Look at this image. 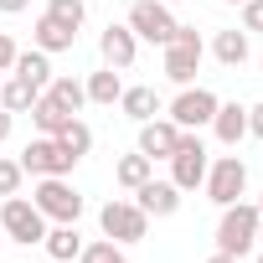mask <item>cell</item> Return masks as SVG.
Returning <instances> with one entry per match:
<instances>
[{
	"label": "cell",
	"mask_w": 263,
	"mask_h": 263,
	"mask_svg": "<svg viewBox=\"0 0 263 263\" xmlns=\"http://www.w3.org/2000/svg\"><path fill=\"white\" fill-rule=\"evenodd\" d=\"M258 242V206L253 201H232L222 206V222H217V253H232V258H248Z\"/></svg>",
	"instance_id": "obj_1"
},
{
	"label": "cell",
	"mask_w": 263,
	"mask_h": 263,
	"mask_svg": "<svg viewBox=\"0 0 263 263\" xmlns=\"http://www.w3.org/2000/svg\"><path fill=\"white\" fill-rule=\"evenodd\" d=\"M0 232H6V242L31 248V242H42V237H47V217L36 212V201H26V196L16 191V196L0 201Z\"/></svg>",
	"instance_id": "obj_2"
},
{
	"label": "cell",
	"mask_w": 263,
	"mask_h": 263,
	"mask_svg": "<svg viewBox=\"0 0 263 263\" xmlns=\"http://www.w3.org/2000/svg\"><path fill=\"white\" fill-rule=\"evenodd\" d=\"M31 201H36V212L47 222H78L83 217V196H78V186L67 176H42L36 191H31Z\"/></svg>",
	"instance_id": "obj_3"
},
{
	"label": "cell",
	"mask_w": 263,
	"mask_h": 263,
	"mask_svg": "<svg viewBox=\"0 0 263 263\" xmlns=\"http://www.w3.org/2000/svg\"><path fill=\"white\" fill-rule=\"evenodd\" d=\"M201 52H206L201 31H196V26H176V36L165 42V78H171L176 88H186V83L196 78V67H201Z\"/></svg>",
	"instance_id": "obj_4"
},
{
	"label": "cell",
	"mask_w": 263,
	"mask_h": 263,
	"mask_svg": "<svg viewBox=\"0 0 263 263\" xmlns=\"http://www.w3.org/2000/svg\"><path fill=\"white\" fill-rule=\"evenodd\" d=\"M98 227H103V237H114V242H145L150 217H145L135 201L114 196V201H103V206H98Z\"/></svg>",
	"instance_id": "obj_5"
},
{
	"label": "cell",
	"mask_w": 263,
	"mask_h": 263,
	"mask_svg": "<svg viewBox=\"0 0 263 263\" xmlns=\"http://www.w3.org/2000/svg\"><path fill=\"white\" fill-rule=\"evenodd\" d=\"M206 165H212V155H206V145L196 140V129H181V145L171 150V181H176L181 191H196V186L206 181Z\"/></svg>",
	"instance_id": "obj_6"
},
{
	"label": "cell",
	"mask_w": 263,
	"mask_h": 263,
	"mask_svg": "<svg viewBox=\"0 0 263 263\" xmlns=\"http://www.w3.org/2000/svg\"><path fill=\"white\" fill-rule=\"evenodd\" d=\"M129 31H135L140 42H155V47H165L171 36H176V16H171V6L165 0H135V6H129V21H124Z\"/></svg>",
	"instance_id": "obj_7"
},
{
	"label": "cell",
	"mask_w": 263,
	"mask_h": 263,
	"mask_svg": "<svg viewBox=\"0 0 263 263\" xmlns=\"http://www.w3.org/2000/svg\"><path fill=\"white\" fill-rule=\"evenodd\" d=\"M206 196L217 201V206H232L242 191H248V165H242V155H217L212 165H206Z\"/></svg>",
	"instance_id": "obj_8"
},
{
	"label": "cell",
	"mask_w": 263,
	"mask_h": 263,
	"mask_svg": "<svg viewBox=\"0 0 263 263\" xmlns=\"http://www.w3.org/2000/svg\"><path fill=\"white\" fill-rule=\"evenodd\" d=\"M72 165H78V160H72L52 135H36V140L21 150V171H26V176H36V181H42V176H67Z\"/></svg>",
	"instance_id": "obj_9"
},
{
	"label": "cell",
	"mask_w": 263,
	"mask_h": 263,
	"mask_svg": "<svg viewBox=\"0 0 263 263\" xmlns=\"http://www.w3.org/2000/svg\"><path fill=\"white\" fill-rule=\"evenodd\" d=\"M217 103H222V98H217L212 88H191V83H186V88L176 93V103H171V124H176V129H201V124H212Z\"/></svg>",
	"instance_id": "obj_10"
},
{
	"label": "cell",
	"mask_w": 263,
	"mask_h": 263,
	"mask_svg": "<svg viewBox=\"0 0 263 263\" xmlns=\"http://www.w3.org/2000/svg\"><path fill=\"white\" fill-rule=\"evenodd\" d=\"M98 52H103V67L124 72V67H135V52H140V36L129 31V26H119V21H108V26H103V36H98Z\"/></svg>",
	"instance_id": "obj_11"
},
{
	"label": "cell",
	"mask_w": 263,
	"mask_h": 263,
	"mask_svg": "<svg viewBox=\"0 0 263 263\" xmlns=\"http://www.w3.org/2000/svg\"><path fill=\"white\" fill-rule=\"evenodd\" d=\"M135 206H140L145 217H176V212H181V186H176V181H155V176H150V181L135 191Z\"/></svg>",
	"instance_id": "obj_12"
},
{
	"label": "cell",
	"mask_w": 263,
	"mask_h": 263,
	"mask_svg": "<svg viewBox=\"0 0 263 263\" xmlns=\"http://www.w3.org/2000/svg\"><path fill=\"white\" fill-rule=\"evenodd\" d=\"M176 145H181V129H176L171 119H145V124H140V155H150V160H171Z\"/></svg>",
	"instance_id": "obj_13"
},
{
	"label": "cell",
	"mask_w": 263,
	"mask_h": 263,
	"mask_svg": "<svg viewBox=\"0 0 263 263\" xmlns=\"http://www.w3.org/2000/svg\"><path fill=\"white\" fill-rule=\"evenodd\" d=\"M72 42H78V31H72V26L52 21L47 11L36 16V31H31V47H42L47 57H57V52H72Z\"/></svg>",
	"instance_id": "obj_14"
},
{
	"label": "cell",
	"mask_w": 263,
	"mask_h": 263,
	"mask_svg": "<svg viewBox=\"0 0 263 263\" xmlns=\"http://www.w3.org/2000/svg\"><path fill=\"white\" fill-rule=\"evenodd\" d=\"M212 129H217V140H222L227 150H237V145H242V135H248V108H242V103H217Z\"/></svg>",
	"instance_id": "obj_15"
},
{
	"label": "cell",
	"mask_w": 263,
	"mask_h": 263,
	"mask_svg": "<svg viewBox=\"0 0 263 263\" xmlns=\"http://www.w3.org/2000/svg\"><path fill=\"white\" fill-rule=\"evenodd\" d=\"M248 52H253V42H248V31H242V26H227V31H217V36H212V57H217L222 67H242V62H248Z\"/></svg>",
	"instance_id": "obj_16"
},
{
	"label": "cell",
	"mask_w": 263,
	"mask_h": 263,
	"mask_svg": "<svg viewBox=\"0 0 263 263\" xmlns=\"http://www.w3.org/2000/svg\"><path fill=\"white\" fill-rule=\"evenodd\" d=\"M42 248H47V258H57V263H72V258L83 253L78 222H52V227H47V237H42Z\"/></svg>",
	"instance_id": "obj_17"
},
{
	"label": "cell",
	"mask_w": 263,
	"mask_h": 263,
	"mask_svg": "<svg viewBox=\"0 0 263 263\" xmlns=\"http://www.w3.org/2000/svg\"><path fill=\"white\" fill-rule=\"evenodd\" d=\"M119 108L135 119V124H145V119H155L160 114V93L150 88V83H140V88H124L119 93Z\"/></svg>",
	"instance_id": "obj_18"
},
{
	"label": "cell",
	"mask_w": 263,
	"mask_h": 263,
	"mask_svg": "<svg viewBox=\"0 0 263 263\" xmlns=\"http://www.w3.org/2000/svg\"><path fill=\"white\" fill-rule=\"evenodd\" d=\"M67 119H78V114H72V108H62V103H57V98L42 88V98L31 103V124L42 129V135H57V129H62Z\"/></svg>",
	"instance_id": "obj_19"
},
{
	"label": "cell",
	"mask_w": 263,
	"mask_h": 263,
	"mask_svg": "<svg viewBox=\"0 0 263 263\" xmlns=\"http://www.w3.org/2000/svg\"><path fill=\"white\" fill-rule=\"evenodd\" d=\"M16 78H26L31 88H47L52 83V57L42 52V47H31V52H16V67H11Z\"/></svg>",
	"instance_id": "obj_20"
},
{
	"label": "cell",
	"mask_w": 263,
	"mask_h": 263,
	"mask_svg": "<svg viewBox=\"0 0 263 263\" xmlns=\"http://www.w3.org/2000/svg\"><path fill=\"white\" fill-rule=\"evenodd\" d=\"M88 103H103V108H114L119 103V93H124V78L114 72V67H98V72H88Z\"/></svg>",
	"instance_id": "obj_21"
},
{
	"label": "cell",
	"mask_w": 263,
	"mask_h": 263,
	"mask_svg": "<svg viewBox=\"0 0 263 263\" xmlns=\"http://www.w3.org/2000/svg\"><path fill=\"white\" fill-rule=\"evenodd\" d=\"M150 176H155V160H150V155H140V150H135V155H124V160L114 165V181H119L124 191H140Z\"/></svg>",
	"instance_id": "obj_22"
},
{
	"label": "cell",
	"mask_w": 263,
	"mask_h": 263,
	"mask_svg": "<svg viewBox=\"0 0 263 263\" xmlns=\"http://www.w3.org/2000/svg\"><path fill=\"white\" fill-rule=\"evenodd\" d=\"M42 98V88H31L26 78H6V83H0V108H11V114H31V103Z\"/></svg>",
	"instance_id": "obj_23"
},
{
	"label": "cell",
	"mask_w": 263,
	"mask_h": 263,
	"mask_svg": "<svg viewBox=\"0 0 263 263\" xmlns=\"http://www.w3.org/2000/svg\"><path fill=\"white\" fill-rule=\"evenodd\" d=\"M52 140H57V145H62V150L72 155V160H83V155L93 150V129H88L83 119H67V124L57 129V135H52Z\"/></svg>",
	"instance_id": "obj_24"
},
{
	"label": "cell",
	"mask_w": 263,
	"mask_h": 263,
	"mask_svg": "<svg viewBox=\"0 0 263 263\" xmlns=\"http://www.w3.org/2000/svg\"><path fill=\"white\" fill-rule=\"evenodd\" d=\"M47 93H52V98H57L62 108H72V114H78V108L88 103V88H83L78 78H52V83H47Z\"/></svg>",
	"instance_id": "obj_25"
},
{
	"label": "cell",
	"mask_w": 263,
	"mask_h": 263,
	"mask_svg": "<svg viewBox=\"0 0 263 263\" xmlns=\"http://www.w3.org/2000/svg\"><path fill=\"white\" fill-rule=\"evenodd\" d=\"M78 263H129V258H124V242H114V237H98V242H83Z\"/></svg>",
	"instance_id": "obj_26"
},
{
	"label": "cell",
	"mask_w": 263,
	"mask_h": 263,
	"mask_svg": "<svg viewBox=\"0 0 263 263\" xmlns=\"http://www.w3.org/2000/svg\"><path fill=\"white\" fill-rule=\"evenodd\" d=\"M47 16H52V21H62V26H72V31H83L88 6H83V0H47Z\"/></svg>",
	"instance_id": "obj_27"
},
{
	"label": "cell",
	"mask_w": 263,
	"mask_h": 263,
	"mask_svg": "<svg viewBox=\"0 0 263 263\" xmlns=\"http://www.w3.org/2000/svg\"><path fill=\"white\" fill-rule=\"evenodd\" d=\"M21 181H26L21 160H0V196H16V191H21Z\"/></svg>",
	"instance_id": "obj_28"
},
{
	"label": "cell",
	"mask_w": 263,
	"mask_h": 263,
	"mask_svg": "<svg viewBox=\"0 0 263 263\" xmlns=\"http://www.w3.org/2000/svg\"><path fill=\"white\" fill-rule=\"evenodd\" d=\"M242 31H263V0H242Z\"/></svg>",
	"instance_id": "obj_29"
},
{
	"label": "cell",
	"mask_w": 263,
	"mask_h": 263,
	"mask_svg": "<svg viewBox=\"0 0 263 263\" xmlns=\"http://www.w3.org/2000/svg\"><path fill=\"white\" fill-rule=\"evenodd\" d=\"M16 52H21V47L11 42V31H0V72H11V67H16Z\"/></svg>",
	"instance_id": "obj_30"
},
{
	"label": "cell",
	"mask_w": 263,
	"mask_h": 263,
	"mask_svg": "<svg viewBox=\"0 0 263 263\" xmlns=\"http://www.w3.org/2000/svg\"><path fill=\"white\" fill-rule=\"evenodd\" d=\"M248 135H253V140H263V103H253V108H248Z\"/></svg>",
	"instance_id": "obj_31"
},
{
	"label": "cell",
	"mask_w": 263,
	"mask_h": 263,
	"mask_svg": "<svg viewBox=\"0 0 263 263\" xmlns=\"http://www.w3.org/2000/svg\"><path fill=\"white\" fill-rule=\"evenodd\" d=\"M11 129H16V114H11V108H0V145L11 140Z\"/></svg>",
	"instance_id": "obj_32"
},
{
	"label": "cell",
	"mask_w": 263,
	"mask_h": 263,
	"mask_svg": "<svg viewBox=\"0 0 263 263\" xmlns=\"http://www.w3.org/2000/svg\"><path fill=\"white\" fill-rule=\"evenodd\" d=\"M26 6H31V0H0V11H6V16H21Z\"/></svg>",
	"instance_id": "obj_33"
},
{
	"label": "cell",
	"mask_w": 263,
	"mask_h": 263,
	"mask_svg": "<svg viewBox=\"0 0 263 263\" xmlns=\"http://www.w3.org/2000/svg\"><path fill=\"white\" fill-rule=\"evenodd\" d=\"M206 263H242V258H232V253H212Z\"/></svg>",
	"instance_id": "obj_34"
},
{
	"label": "cell",
	"mask_w": 263,
	"mask_h": 263,
	"mask_svg": "<svg viewBox=\"0 0 263 263\" xmlns=\"http://www.w3.org/2000/svg\"><path fill=\"white\" fill-rule=\"evenodd\" d=\"M258 242H263V196H258Z\"/></svg>",
	"instance_id": "obj_35"
},
{
	"label": "cell",
	"mask_w": 263,
	"mask_h": 263,
	"mask_svg": "<svg viewBox=\"0 0 263 263\" xmlns=\"http://www.w3.org/2000/svg\"><path fill=\"white\" fill-rule=\"evenodd\" d=\"M222 6H242V0H222Z\"/></svg>",
	"instance_id": "obj_36"
},
{
	"label": "cell",
	"mask_w": 263,
	"mask_h": 263,
	"mask_svg": "<svg viewBox=\"0 0 263 263\" xmlns=\"http://www.w3.org/2000/svg\"><path fill=\"white\" fill-rule=\"evenodd\" d=\"M165 6H181V0H165Z\"/></svg>",
	"instance_id": "obj_37"
},
{
	"label": "cell",
	"mask_w": 263,
	"mask_h": 263,
	"mask_svg": "<svg viewBox=\"0 0 263 263\" xmlns=\"http://www.w3.org/2000/svg\"><path fill=\"white\" fill-rule=\"evenodd\" d=\"M0 242H6V232H0Z\"/></svg>",
	"instance_id": "obj_38"
},
{
	"label": "cell",
	"mask_w": 263,
	"mask_h": 263,
	"mask_svg": "<svg viewBox=\"0 0 263 263\" xmlns=\"http://www.w3.org/2000/svg\"><path fill=\"white\" fill-rule=\"evenodd\" d=\"M258 263H263V253H258Z\"/></svg>",
	"instance_id": "obj_39"
}]
</instances>
